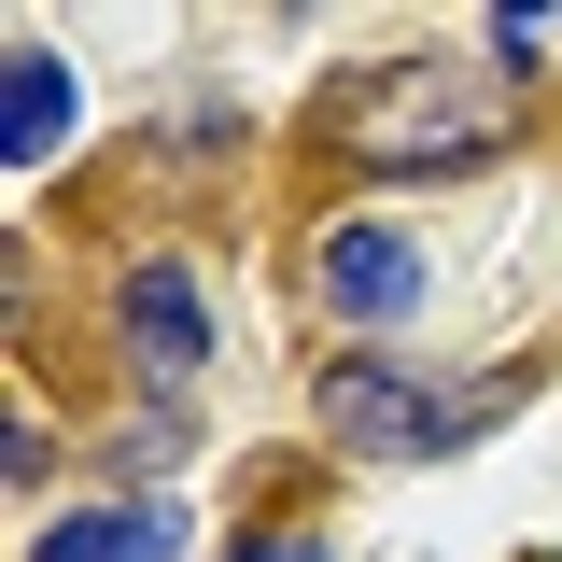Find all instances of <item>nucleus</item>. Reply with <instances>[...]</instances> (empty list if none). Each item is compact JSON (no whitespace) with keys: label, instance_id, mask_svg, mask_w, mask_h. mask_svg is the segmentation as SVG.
Instances as JSON below:
<instances>
[{"label":"nucleus","instance_id":"f03ea898","mask_svg":"<svg viewBox=\"0 0 562 562\" xmlns=\"http://www.w3.org/2000/svg\"><path fill=\"white\" fill-rule=\"evenodd\" d=\"M520 408V380H408V366H338L324 380V436L366 464H436Z\"/></svg>","mask_w":562,"mask_h":562},{"label":"nucleus","instance_id":"7ed1b4c3","mask_svg":"<svg viewBox=\"0 0 562 562\" xmlns=\"http://www.w3.org/2000/svg\"><path fill=\"white\" fill-rule=\"evenodd\" d=\"M310 281H324L338 324H408V310H422V254L394 239V225H324Z\"/></svg>","mask_w":562,"mask_h":562},{"label":"nucleus","instance_id":"20e7f679","mask_svg":"<svg viewBox=\"0 0 562 562\" xmlns=\"http://www.w3.org/2000/svg\"><path fill=\"white\" fill-rule=\"evenodd\" d=\"M127 351L155 366V380H183V366L211 351V310H198V281H183V268H140V281H127Z\"/></svg>","mask_w":562,"mask_h":562},{"label":"nucleus","instance_id":"39448f33","mask_svg":"<svg viewBox=\"0 0 562 562\" xmlns=\"http://www.w3.org/2000/svg\"><path fill=\"white\" fill-rule=\"evenodd\" d=\"M169 549H183V506H85L29 562H169Z\"/></svg>","mask_w":562,"mask_h":562},{"label":"nucleus","instance_id":"0eeeda50","mask_svg":"<svg viewBox=\"0 0 562 562\" xmlns=\"http://www.w3.org/2000/svg\"><path fill=\"white\" fill-rule=\"evenodd\" d=\"M225 562H338L324 535H254V549H225Z\"/></svg>","mask_w":562,"mask_h":562},{"label":"nucleus","instance_id":"f257e3e1","mask_svg":"<svg viewBox=\"0 0 562 562\" xmlns=\"http://www.w3.org/2000/svg\"><path fill=\"white\" fill-rule=\"evenodd\" d=\"M492 127H506V99L464 57H394L338 99V155L351 169H394V183H464L492 155Z\"/></svg>","mask_w":562,"mask_h":562},{"label":"nucleus","instance_id":"423d86ee","mask_svg":"<svg viewBox=\"0 0 562 562\" xmlns=\"http://www.w3.org/2000/svg\"><path fill=\"white\" fill-rule=\"evenodd\" d=\"M70 127V70L43 57V43H14V85H0V169H43Z\"/></svg>","mask_w":562,"mask_h":562}]
</instances>
